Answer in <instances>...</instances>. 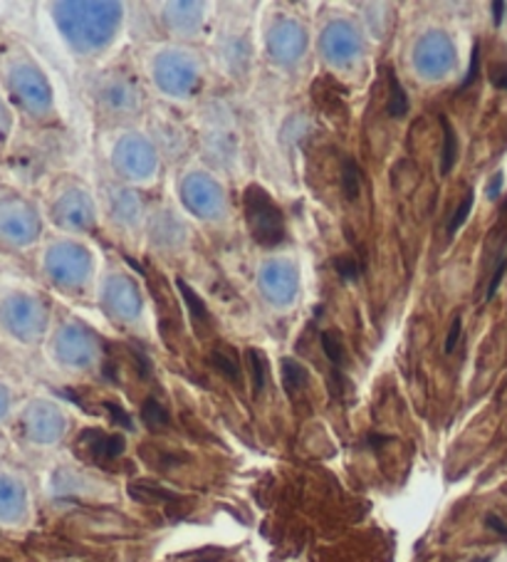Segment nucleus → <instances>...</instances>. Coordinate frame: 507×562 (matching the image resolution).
Wrapping results in <instances>:
<instances>
[{
  "label": "nucleus",
  "instance_id": "13",
  "mask_svg": "<svg viewBox=\"0 0 507 562\" xmlns=\"http://www.w3.org/2000/svg\"><path fill=\"white\" fill-rule=\"evenodd\" d=\"M177 285L181 290L183 300H187L189 307H191L193 323H209V310H206V305H203V300L196 293H193V290L187 283H183V280H177Z\"/></svg>",
  "mask_w": 507,
  "mask_h": 562
},
{
  "label": "nucleus",
  "instance_id": "26",
  "mask_svg": "<svg viewBox=\"0 0 507 562\" xmlns=\"http://www.w3.org/2000/svg\"><path fill=\"white\" fill-rule=\"evenodd\" d=\"M5 409H8V394H5L3 386H0V416L5 414Z\"/></svg>",
  "mask_w": 507,
  "mask_h": 562
},
{
  "label": "nucleus",
  "instance_id": "23",
  "mask_svg": "<svg viewBox=\"0 0 507 562\" xmlns=\"http://www.w3.org/2000/svg\"><path fill=\"white\" fill-rule=\"evenodd\" d=\"M491 80H493L495 87H500V90H507V67H503V70L491 72Z\"/></svg>",
  "mask_w": 507,
  "mask_h": 562
},
{
  "label": "nucleus",
  "instance_id": "30",
  "mask_svg": "<svg viewBox=\"0 0 507 562\" xmlns=\"http://www.w3.org/2000/svg\"><path fill=\"white\" fill-rule=\"evenodd\" d=\"M206 562H216V560H206Z\"/></svg>",
  "mask_w": 507,
  "mask_h": 562
},
{
  "label": "nucleus",
  "instance_id": "5",
  "mask_svg": "<svg viewBox=\"0 0 507 562\" xmlns=\"http://www.w3.org/2000/svg\"><path fill=\"white\" fill-rule=\"evenodd\" d=\"M211 364L216 367V370H218L223 376H228L230 382L240 384V362H238V355H236V350H233V347H228V345L213 347Z\"/></svg>",
  "mask_w": 507,
  "mask_h": 562
},
{
  "label": "nucleus",
  "instance_id": "1",
  "mask_svg": "<svg viewBox=\"0 0 507 562\" xmlns=\"http://www.w3.org/2000/svg\"><path fill=\"white\" fill-rule=\"evenodd\" d=\"M243 203H246L248 228L256 244L262 248L280 246L285 240V218H282L278 203L268 196V191L252 183L243 196Z\"/></svg>",
  "mask_w": 507,
  "mask_h": 562
},
{
  "label": "nucleus",
  "instance_id": "29",
  "mask_svg": "<svg viewBox=\"0 0 507 562\" xmlns=\"http://www.w3.org/2000/svg\"><path fill=\"white\" fill-rule=\"evenodd\" d=\"M0 112H3V110H0ZM0 120H3V114H0Z\"/></svg>",
  "mask_w": 507,
  "mask_h": 562
},
{
  "label": "nucleus",
  "instance_id": "24",
  "mask_svg": "<svg viewBox=\"0 0 507 562\" xmlns=\"http://www.w3.org/2000/svg\"><path fill=\"white\" fill-rule=\"evenodd\" d=\"M500 187H503V173H497L495 181H491V187H487V196L491 199L500 196Z\"/></svg>",
  "mask_w": 507,
  "mask_h": 562
},
{
  "label": "nucleus",
  "instance_id": "14",
  "mask_svg": "<svg viewBox=\"0 0 507 562\" xmlns=\"http://www.w3.org/2000/svg\"><path fill=\"white\" fill-rule=\"evenodd\" d=\"M342 183H345V193L347 199H357L359 196V187H362V173H359L357 161L347 159L345 161V171H342Z\"/></svg>",
  "mask_w": 507,
  "mask_h": 562
},
{
  "label": "nucleus",
  "instance_id": "4",
  "mask_svg": "<svg viewBox=\"0 0 507 562\" xmlns=\"http://www.w3.org/2000/svg\"><path fill=\"white\" fill-rule=\"evenodd\" d=\"M23 510V491L11 479L0 476V520H13Z\"/></svg>",
  "mask_w": 507,
  "mask_h": 562
},
{
  "label": "nucleus",
  "instance_id": "2",
  "mask_svg": "<svg viewBox=\"0 0 507 562\" xmlns=\"http://www.w3.org/2000/svg\"><path fill=\"white\" fill-rule=\"evenodd\" d=\"M3 315H5L8 327H11L15 335H25L27 329L35 327V310L27 305V300H21V297L8 300Z\"/></svg>",
  "mask_w": 507,
  "mask_h": 562
},
{
  "label": "nucleus",
  "instance_id": "19",
  "mask_svg": "<svg viewBox=\"0 0 507 562\" xmlns=\"http://www.w3.org/2000/svg\"><path fill=\"white\" fill-rule=\"evenodd\" d=\"M104 409L110 412V416H112V422H114V424H120L122 429H132V416L126 414L120 404H114V402H104Z\"/></svg>",
  "mask_w": 507,
  "mask_h": 562
},
{
  "label": "nucleus",
  "instance_id": "22",
  "mask_svg": "<svg viewBox=\"0 0 507 562\" xmlns=\"http://www.w3.org/2000/svg\"><path fill=\"white\" fill-rule=\"evenodd\" d=\"M485 522H487V528H493V530L497 532V536L507 538V526H505V522H503L500 518H497V516H487Z\"/></svg>",
  "mask_w": 507,
  "mask_h": 562
},
{
  "label": "nucleus",
  "instance_id": "7",
  "mask_svg": "<svg viewBox=\"0 0 507 562\" xmlns=\"http://www.w3.org/2000/svg\"><path fill=\"white\" fill-rule=\"evenodd\" d=\"M13 87H15L18 97H23L27 104H37V100L43 97L41 80H37V75H33V72H15Z\"/></svg>",
  "mask_w": 507,
  "mask_h": 562
},
{
  "label": "nucleus",
  "instance_id": "28",
  "mask_svg": "<svg viewBox=\"0 0 507 562\" xmlns=\"http://www.w3.org/2000/svg\"><path fill=\"white\" fill-rule=\"evenodd\" d=\"M481 562H491V560H487V558H483V560H481Z\"/></svg>",
  "mask_w": 507,
  "mask_h": 562
},
{
  "label": "nucleus",
  "instance_id": "3",
  "mask_svg": "<svg viewBox=\"0 0 507 562\" xmlns=\"http://www.w3.org/2000/svg\"><path fill=\"white\" fill-rule=\"evenodd\" d=\"M33 231V221L27 216V211L23 209H0V234H5L8 238H25Z\"/></svg>",
  "mask_w": 507,
  "mask_h": 562
},
{
  "label": "nucleus",
  "instance_id": "16",
  "mask_svg": "<svg viewBox=\"0 0 507 562\" xmlns=\"http://www.w3.org/2000/svg\"><path fill=\"white\" fill-rule=\"evenodd\" d=\"M473 201H475V196H473V189L465 193V199L461 201V206L455 209V216L451 218V223H448V234H455L458 228L463 226V223L467 221V216H471V211H473Z\"/></svg>",
  "mask_w": 507,
  "mask_h": 562
},
{
  "label": "nucleus",
  "instance_id": "6",
  "mask_svg": "<svg viewBox=\"0 0 507 562\" xmlns=\"http://www.w3.org/2000/svg\"><path fill=\"white\" fill-rule=\"evenodd\" d=\"M92 434V457L94 461H110V459H116L120 453L124 451V439L122 436H102L97 431H90Z\"/></svg>",
  "mask_w": 507,
  "mask_h": 562
},
{
  "label": "nucleus",
  "instance_id": "17",
  "mask_svg": "<svg viewBox=\"0 0 507 562\" xmlns=\"http://www.w3.org/2000/svg\"><path fill=\"white\" fill-rule=\"evenodd\" d=\"M362 263H359V260L354 258V256H342V258H337L335 260V270L339 276H342L345 280H357L359 276H362Z\"/></svg>",
  "mask_w": 507,
  "mask_h": 562
},
{
  "label": "nucleus",
  "instance_id": "11",
  "mask_svg": "<svg viewBox=\"0 0 507 562\" xmlns=\"http://www.w3.org/2000/svg\"><path fill=\"white\" fill-rule=\"evenodd\" d=\"M246 360H248V367H250L252 390H256V394H262V390H266V382H268L266 360H262V355L258 350H248L246 352Z\"/></svg>",
  "mask_w": 507,
  "mask_h": 562
},
{
  "label": "nucleus",
  "instance_id": "12",
  "mask_svg": "<svg viewBox=\"0 0 507 562\" xmlns=\"http://www.w3.org/2000/svg\"><path fill=\"white\" fill-rule=\"evenodd\" d=\"M282 376H285V386H288L290 394L302 390V386L307 384L305 367H302V364L295 362V360H282Z\"/></svg>",
  "mask_w": 507,
  "mask_h": 562
},
{
  "label": "nucleus",
  "instance_id": "8",
  "mask_svg": "<svg viewBox=\"0 0 507 562\" xmlns=\"http://www.w3.org/2000/svg\"><path fill=\"white\" fill-rule=\"evenodd\" d=\"M408 112V97L404 92L402 82H398V77L394 72H388V114L396 120L406 117Z\"/></svg>",
  "mask_w": 507,
  "mask_h": 562
},
{
  "label": "nucleus",
  "instance_id": "20",
  "mask_svg": "<svg viewBox=\"0 0 507 562\" xmlns=\"http://www.w3.org/2000/svg\"><path fill=\"white\" fill-rule=\"evenodd\" d=\"M505 270H507V258H503L500 263L495 266V276L491 278V283H487V300H493V295L497 293V288H500V283H503V278H505Z\"/></svg>",
  "mask_w": 507,
  "mask_h": 562
},
{
  "label": "nucleus",
  "instance_id": "10",
  "mask_svg": "<svg viewBox=\"0 0 507 562\" xmlns=\"http://www.w3.org/2000/svg\"><path fill=\"white\" fill-rule=\"evenodd\" d=\"M142 419H144V424L149 426L151 431H161V429H166V426H169V412L164 409V406L156 402V400H146L144 402V409H142Z\"/></svg>",
  "mask_w": 507,
  "mask_h": 562
},
{
  "label": "nucleus",
  "instance_id": "9",
  "mask_svg": "<svg viewBox=\"0 0 507 562\" xmlns=\"http://www.w3.org/2000/svg\"><path fill=\"white\" fill-rule=\"evenodd\" d=\"M441 127H443V161H441V173H451L453 164H455V154H458V142H455V132L448 122L446 114H441Z\"/></svg>",
  "mask_w": 507,
  "mask_h": 562
},
{
  "label": "nucleus",
  "instance_id": "15",
  "mask_svg": "<svg viewBox=\"0 0 507 562\" xmlns=\"http://www.w3.org/2000/svg\"><path fill=\"white\" fill-rule=\"evenodd\" d=\"M322 347H325V355L329 357V362L339 370V367L345 364V350H342V342H339V337L325 333L322 335Z\"/></svg>",
  "mask_w": 507,
  "mask_h": 562
},
{
  "label": "nucleus",
  "instance_id": "25",
  "mask_svg": "<svg viewBox=\"0 0 507 562\" xmlns=\"http://www.w3.org/2000/svg\"><path fill=\"white\" fill-rule=\"evenodd\" d=\"M491 8H493L495 25H500V23H503V15H505V3H500V0H495V3H493Z\"/></svg>",
  "mask_w": 507,
  "mask_h": 562
},
{
  "label": "nucleus",
  "instance_id": "21",
  "mask_svg": "<svg viewBox=\"0 0 507 562\" xmlns=\"http://www.w3.org/2000/svg\"><path fill=\"white\" fill-rule=\"evenodd\" d=\"M461 329H463V319H461V315H458V317L453 319L451 329H448V337H446V352H448V355H451V352L455 350L458 340H461Z\"/></svg>",
  "mask_w": 507,
  "mask_h": 562
},
{
  "label": "nucleus",
  "instance_id": "27",
  "mask_svg": "<svg viewBox=\"0 0 507 562\" xmlns=\"http://www.w3.org/2000/svg\"><path fill=\"white\" fill-rule=\"evenodd\" d=\"M0 562H13L11 558H0Z\"/></svg>",
  "mask_w": 507,
  "mask_h": 562
},
{
  "label": "nucleus",
  "instance_id": "18",
  "mask_svg": "<svg viewBox=\"0 0 507 562\" xmlns=\"http://www.w3.org/2000/svg\"><path fill=\"white\" fill-rule=\"evenodd\" d=\"M477 75H481V43L473 45L471 67H467V75H465V80H463V85H461V90H465V87H471V85L477 80Z\"/></svg>",
  "mask_w": 507,
  "mask_h": 562
}]
</instances>
